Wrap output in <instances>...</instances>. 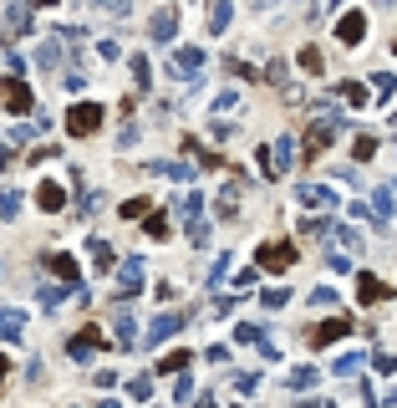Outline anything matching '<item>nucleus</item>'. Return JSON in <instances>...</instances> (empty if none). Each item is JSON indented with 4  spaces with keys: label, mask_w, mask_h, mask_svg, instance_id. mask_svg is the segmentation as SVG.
Segmentation results:
<instances>
[{
    "label": "nucleus",
    "mask_w": 397,
    "mask_h": 408,
    "mask_svg": "<svg viewBox=\"0 0 397 408\" xmlns=\"http://www.w3.org/2000/svg\"><path fill=\"white\" fill-rule=\"evenodd\" d=\"M97 342H102V332H82V337L72 342V352H77V357H87V352L97 347Z\"/></svg>",
    "instance_id": "dca6fc26"
},
{
    "label": "nucleus",
    "mask_w": 397,
    "mask_h": 408,
    "mask_svg": "<svg viewBox=\"0 0 397 408\" xmlns=\"http://www.w3.org/2000/svg\"><path fill=\"white\" fill-rule=\"evenodd\" d=\"M321 408H336V403H321Z\"/></svg>",
    "instance_id": "7c9ffc66"
},
{
    "label": "nucleus",
    "mask_w": 397,
    "mask_h": 408,
    "mask_svg": "<svg viewBox=\"0 0 397 408\" xmlns=\"http://www.w3.org/2000/svg\"><path fill=\"white\" fill-rule=\"evenodd\" d=\"M305 209H331V204H336V194H331V189L326 184H301V194H296Z\"/></svg>",
    "instance_id": "0eeeda50"
},
{
    "label": "nucleus",
    "mask_w": 397,
    "mask_h": 408,
    "mask_svg": "<svg viewBox=\"0 0 397 408\" xmlns=\"http://www.w3.org/2000/svg\"><path fill=\"white\" fill-rule=\"evenodd\" d=\"M122 291H143V261H127L122 266Z\"/></svg>",
    "instance_id": "f8f14e48"
},
{
    "label": "nucleus",
    "mask_w": 397,
    "mask_h": 408,
    "mask_svg": "<svg viewBox=\"0 0 397 408\" xmlns=\"http://www.w3.org/2000/svg\"><path fill=\"white\" fill-rule=\"evenodd\" d=\"M301 61H305V72H321V51H316V47H305Z\"/></svg>",
    "instance_id": "bb28decb"
},
{
    "label": "nucleus",
    "mask_w": 397,
    "mask_h": 408,
    "mask_svg": "<svg viewBox=\"0 0 397 408\" xmlns=\"http://www.w3.org/2000/svg\"><path fill=\"white\" fill-rule=\"evenodd\" d=\"M189 368V352H168L163 357V373H184Z\"/></svg>",
    "instance_id": "aec40b11"
},
{
    "label": "nucleus",
    "mask_w": 397,
    "mask_h": 408,
    "mask_svg": "<svg viewBox=\"0 0 397 408\" xmlns=\"http://www.w3.org/2000/svg\"><path fill=\"white\" fill-rule=\"evenodd\" d=\"M41 209H61V184H41Z\"/></svg>",
    "instance_id": "4468645a"
},
{
    "label": "nucleus",
    "mask_w": 397,
    "mask_h": 408,
    "mask_svg": "<svg viewBox=\"0 0 397 408\" xmlns=\"http://www.w3.org/2000/svg\"><path fill=\"white\" fill-rule=\"evenodd\" d=\"M6 107H15V113H26V107H31V92L20 87V82H11V87H6Z\"/></svg>",
    "instance_id": "ddd939ff"
},
{
    "label": "nucleus",
    "mask_w": 397,
    "mask_h": 408,
    "mask_svg": "<svg viewBox=\"0 0 397 408\" xmlns=\"http://www.w3.org/2000/svg\"><path fill=\"white\" fill-rule=\"evenodd\" d=\"M66 123H72V133H92V128L102 123V107L97 102H82V107H72V118H66Z\"/></svg>",
    "instance_id": "423d86ee"
},
{
    "label": "nucleus",
    "mask_w": 397,
    "mask_h": 408,
    "mask_svg": "<svg viewBox=\"0 0 397 408\" xmlns=\"http://www.w3.org/2000/svg\"><path fill=\"white\" fill-rule=\"evenodd\" d=\"M270 168H275V174H291V168H296V138H280L275 148H270Z\"/></svg>",
    "instance_id": "6e6552de"
},
{
    "label": "nucleus",
    "mask_w": 397,
    "mask_h": 408,
    "mask_svg": "<svg viewBox=\"0 0 397 408\" xmlns=\"http://www.w3.org/2000/svg\"><path fill=\"white\" fill-rule=\"evenodd\" d=\"M143 209H148V199H127V204H122V214H127V220H138Z\"/></svg>",
    "instance_id": "c85d7f7f"
},
{
    "label": "nucleus",
    "mask_w": 397,
    "mask_h": 408,
    "mask_svg": "<svg viewBox=\"0 0 397 408\" xmlns=\"http://www.w3.org/2000/svg\"><path fill=\"white\" fill-rule=\"evenodd\" d=\"M372 368H377V373H382V378H392V373H397V357H392V352H382V357H377V362H372Z\"/></svg>",
    "instance_id": "b1692460"
},
{
    "label": "nucleus",
    "mask_w": 397,
    "mask_h": 408,
    "mask_svg": "<svg viewBox=\"0 0 397 408\" xmlns=\"http://www.w3.org/2000/svg\"><path fill=\"white\" fill-rule=\"evenodd\" d=\"M0 378H6V357H0Z\"/></svg>",
    "instance_id": "c756f323"
},
{
    "label": "nucleus",
    "mask_w": 397,
    "mask_h": 408,
    "mask_svg": "<svg viewBox=\"0 0 397 408\" xmlns=\"http://www.w3.org/2000/svg\"><path fill=\"white\" fill-rule=\"evenodd\" d=\"M362 36H367V16L362 11H346L336 20V41H341V47H362Z\"/></svg>",
    "instance_id": "7ed1b4c3"
},
{
    "label": "nucleus",
    "mask_w": 397,
    "mask_h": 408,
    "mask_svg": "<svg viewBox=\"0 0 397 408\" xmlns=\"http://www.w3.org/2000/svg\"><path fill=\"white\" fill-rule=\"evenodd\" d=\"M357 296H362V302H367V307H377V302H382V296H387V286L377 281V276H357Z\"/></svg>",
    "instance_id": "1a4fd4ad"
},
{
    "label": "nucleus",
    "mask_w": 397,
    "mask_h": 408,
    "mask_svg": "<svg viewBox=\"0 0 397 408\" xmlns=\"http://www.w3.org/2000/svg\"><path fill=\"white\" fill-rule=\"evenodd\" d=\"M331 302H336V291H331V286H321V291H311V307H331Z\"/></svg>",
    "instance_id": "cd10ccee"
},
{
    "label": "nucleus",
    "mask_w": 397,
    "mask_h": 408,
    "mask_svg": "<svg viewBox=\"0 0 397 408\" xmlns=\"http://www.w3.org/2000/svg\"><path fill=\"white\" fill-rule=\"evenodd\" d=\"M61 276H66V281H72V276H77V261H72V255H56V261H51Z\"/></svg>",
    "instance_id": "393cba45"
},
{
    "label": "nucleus",
    "mask_w": 397,
    "mask_h": 408,
    "mask_svg": "<svg viewBox=\"0 0 397 408\" xmlns=\"http://www.w3.org/2000/svg\"><path fill=\"white\" fill-rule=\"evenodd\" d=\"M331 225L326 220H301V235H305V240H316V235H326Z\"/></svg>",
    "instance_id": "4be33fe9"
},
{
    "label": "nucleus",
    "mask_w": 397,
    "mask_h": 408,
    "mask_svg": "<svg viewBox=\"0 0 397 408\" xmlns=\"http://www.w3.org/2000/svg\"><path fill=\"white\" fill-rule=\"evenodd\" d=\"M336 240H341L346 250H362V235H357V230H346V225H336Z\"/></svg>",
    "instance_id": "6ab92c4d"
},
{
    "label": "nucleus",
    "mask_w": 397,
    "mask_h": 408,
    "mask_svg": "<svg viewBox=\"0 0 397 408\" xmlns=\"http://www.w3.org/2000/svg\"><path fill=\"white\" fill-rule=\"evenodd\" d=\"M285 302H291V291H285V286H270V291H265V307H270V311L285 307Z\"/></svg>",
    "instance_id": "a211bd4d"
},
{
    "label": "nucleus",
    "mask_w": 397,
    "mask_h": 408,
    "mask_svg": "<svg viewBox=\"0 0 397 408\" xmlns=\"http://www.w3.org/2000/svg\"><path fill=\"white\" fill-rule=\"evenodd\" d=\"M362 362H367L362 352H341L336 362H331V373H336V378L346 383V378H357V373H362Z\"/></svg>",
    "instance_id": "9d476101"
},
{
    "label": "nucleus",
    "mask_w": 397,
    "mask_h": 408,
    "mask_svg": "<svg viewBox=\"0 0 397 408\" xmlns=\"http://www.w3.org/2000/svg\"><path fill=\"white\" fill-rule=\"evenodd\" d=\"M209 26H214V31H225V26H229V6H214V16H209Z\"/></svg>",
    "instance_id": "a878e982"
},
{
    "label": "nucleus",
    "mask_w": 397,
    "mask_h": 408,
    "mask_svg": "<svg viewBox=\"0 0 397 408\" xmlns=\"http://www.w3.org/2000/svg\"><path fill=\"white\" fill-rule=\"evenodd\" d=\"M291 266H296V245H285V240L260 245V271H291Z\"/></svg>",
    "instance_id": "f257e3e1"
},
{
    "label": "nucleus",
    "mask_w": 397,
    "mask_h": 408,
    "mask_svg": "<svg viewBox=\"0 0 397 408\" xmlns=\"http://www.w3.org/2000/svg\"><path fill=\"white\" fill-rule=\"evenodd\" d=\"M341 97H346L351 107H362V102H367V87H357V82H346V87H341Z\"/></svg>",
    "instance_id": "412c9836"
},
{
    "label": "nucleus",
    "mask_w": 397,
    "mask_h": 408,
    "mask_svg": "<svg viewBox=\"0 0 397 408\" xmlns=\"http://www.w3.org/2000/svg\"><path fill=\"white\" fill-rule=\"evenodd\" d=\"M198 67H204V51H194V47H184V51H173V72H179L189 87L198 82Z\"/></svg>",
    "instance_id": "39448f33"
},
{
    "label": "nucleus",
    "mask_w": 397,
    "mask_h": 408,
    "mask_svg": "<svg viewBox=\"0 0 397 408\" xmlns=\"http://www.w3.org/2000/svg\"><path fill=\"white\" fill-rule=\"evenodd\" d=\"M316 378H321L316 368H296V373H291V378H285V383H291V388H311V383H316Z\"/></svg>",
    "instance_id": "f3484780"
},
{
    "label": "nucleus",
    "mask_w": 397,
    "mask_h": 408,
    "mask_svg": "<svg viewBox=\"0 0 397 408\" xmlns=\"http://www.w3.org/2000/svg\"><path fill=\"white\" fill-rule=\"evenodd\" d=\"M173 26H179V11H158V16H153V36H158V41H168Z\"/></svg>",
    "instance_id": "9b49d317"
},
{
    "label": "nucleus",
    "mask_w": 397,
    "mask_h": 408,
    "mask_svg": "<svg viewBox=\"0 0 397 408\" xmlns=\"http://www.w3.org/2000/svg\"><path fill=\"white\" fill-rule=\"evenodd\" d=\"M184 321H189V311H168V316H158V321H153V332H148L143 342H148V347H158V342H168L173 332L184 327Z\"/></svg>",
    "instance_id": "20e7f679"
},
{
    "label": "nucleus",
    "mask_w": 397,
    "mask_h": 408,
    "mask_svg": "<svg viewBox=\"0 0 397 408\" xmlns=\"http://www.w3.org/2000/svg\"><path fill=\"white\" fill-rule=\"evenodd\" d=\"M372 82H377V92H382V97H392V92H397V77H392V72H377Z\"/></svg>",
    "instance_id": "5701e85b"
},
{
    "label": "nucleus",
    "mask_w": 397,
    "mask_h": 408,
    "mask_svg": "<svg viewBox=\"0 0 397 408\" xmlns=\"http://www.w3.org/2000/svg\"><path fill=\"white\" fill-rule=\"evenodd\" d=\"M351 327H357V321H351V316H331V321H321V327H316L311 337H305V347H326V342H336V337H346Z\"/></svg>",
    "instance_id": "f03ea898"
},
{
    "label": "nucleus",
    "mask_w": 397,
    "mask_h": 408,
    "mask_svg": "<svg viewBox=\"0 0 397 408\" xmlns=\"http://www.w3.org/2000/svg\"><path fill=\"white\" fill-rule=\"evenodd\" d=\"M372 154H377V138H357V143H351V159H357V163H367Z\"/></svg>",
    "instance_id": "2eb2a0df"
}]
</instances>
